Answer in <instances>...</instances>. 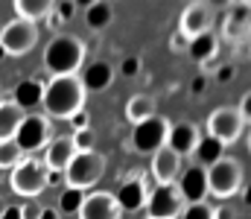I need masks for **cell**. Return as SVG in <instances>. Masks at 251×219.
<instances>
[{"label": "cell", "instance_id": "41", "mask_svg": "<svg viewBox=\"0 0 251 219\" xmlns=\"http://www.w3.org/2000/svg\"><path fill=\"white\" fill-rule=\"evenodd\" d=\"M249 108H251V94H246V97H243V105H240V114L249 117Z\"/></svg>", "mask_w": 251, "mask_h": 219}, {"label": "cell", "instance_id": "44", "mask_svg": "<svg viewBox=\"0 0 251 219\" xmlns=\"http://www.w3.org/2000/svg\"><path fill=\"white\" fill-rule=\"evenodd\" d=\"M0 59H3V50H0Z\"/></svg>", "mask_w": 251, "mask_h": 219}, {"label": "cell", "instance_id": "1", "mask_svg": "<svg viewBox=\"0 0 251 219\" xmlns=\"http://www.w3.org/2000/svg\"><path fill=\"white\" fill-rule=\"evenodd\" d=\"M41 105H44L47 117H56V120H70L76 111H82L85 88H82L79 76H53L44 85Z\"/></svg>", "mask_w": 251, "mask_h": 219}, {"label": "cell", "instance_id": "33", "mask_svg": "<svg viewBox=\"0 0 251 219\" xmlns=\"http://www.w3.org/2000/svg\"><path fill=\"white\" fill-rule=\"evenodd\" d=\"M120 73H123V76H128V79H134V76L140 73V56H128V59H123Z\"/></svg>", "mask_w": 251, "mask_h": 219}, {"label": "cell", "instance_id": "5", "mask_svg": "<svg viewBox=\"0 0 251 219\" xmlns=\"http://www.w3.org/2000/svg\"><path fill=\"white\" fill-rule=\"evenodd\" d=\"M246 126H249V117H243L237 105H219L207 114V135L222 146L237 144L246 135Z\"/></svg>", "mask_w": 251, "mask_h": 219}, {"label": "cell", "instance_id": "28", "mask_svg": "<svg viewBox=\"0 0 251 219\" xmlns=\"http://www.w3.org/2000/svg\"><path fill=\"white\" fill-rule=\"evenodd\" d=\"M222 38H225V41H234V44L246 41V38H249V24H234V21H225V24H222Z\"/></svg>", "mask_w": 251, "mask_h": 219}, {"label": "cell", "instance_id": "2", "mask_svg": "<svg viewBox=\"0 0 251 219\" xmlns=\"http://www.w3.org/2000/svg\"><path fill=\"white\" fill-rule=\"evenodd\" d=\"M85 41L76 35H53V41L44 47V71L53 76H76L85 65Z\"/></svg>", "mask_w": 251, "mask_h": 219}, {"label": "cell", "instance_id": "25", "mask_svg": "<svg viewBox=\"0 0 251 219\" xmlns=\"http://www.w3.org/2000/svg\"><path fill=\"white\" fill-rule=\"evenodd\" d=\"M222 149H225V146L219 144V141H213L210 135H201L193 152H196V158H199V164H201V167H210L213 161H219V158L225 155Z\"/></svg>", "mask_w": 251, "mask_h": 219}, {"label": "cell", "instance_id": "17", "mask_svg": "<svg viewBox=\"0 0 251 219\" xmlns=\"http://www.w3.org/2000/svg\"><path fill=\"white\" fill-rule=\"evenodd\" d=\"M181 172V158L170 149V146H161L155 155H152V178L158 184H173Z\"/></svg>", "mask_w": 251, "mask_h": 219}, {"label": "cell", "instance_id": "21", "mask_svg": "<svg viewBox=\"0 0 251 219\" xmlns=\"http://www.w3.org/2000/svg\"><path fill=\"white\" fill-rule=\"evenodd\" d=\"M24 120V111L12 102V99H0V144L3 141H15V132Z\"/></svg>", "mask_w": 251, "mask_h": 219}, {"label": "cell", "instance_id": "12", "mask_svg": "<svg viewBox=\"0 0 251 219\" xmlns=\"http://www.w3.org/2000/svg\"><path fill=\"white\" fill-rule=\"evenodd\" d=\"M213 24V9L204 3V0H193L184 6L181 12V21H178V32H184L187 38H196L201 32H207Z\"/></svg>", "mask_w": 251, "mask_h": 219}, {"label": "cell", "instance_id": "39", "mask_svg": "<svg viewBox=\"0 0 251 219\" xmlns=\"http://www.w3.org/2000/svg\"><path fill=\"white\" fill-rule=\"evenodd\" d=\"M0 219H24V214H21V208H18V205H9V208H6V214H3Z\"/></svg>", "mask_w": 251, "mask_h": 219}, {"label": "cell", "instance_id": "24", "mask_svg": "<svg viewBox=\"0 0 251 219\" xmlns=\"http://www.w3.org/2000/svg\"><path fill=\"white\" fill-rule=\"evenodd\" d=\"M53 6H56V0H15V12H18V18H24V21H38V18H47L50 12H53Z\"/></svg>", "mask_w": 251, "mask_h": 219}, {"label": "cell", "instance_id": "20", "mask_svg": "<svg viewBox=\"0 0 251 219\" xmlns=\"http://www.w3.org/2000/svg\"><path fill=\"white\" fill-rule=\"evenodd\" d=\"M44 85L47 82H41V79H24L18 88H15V105L26 114V111H32L35 105H41V97H44Z\"/></svg>", "mask_w": 251, "mask_h": 219}, {"label": "cell", "instance_id": "42", "mask_svg": "<svg viewBox=\"0 0 251 219\" xmlns=\"http://www.w3.org/2000/svg\"><path fill=\"white\" fill-rule=\"evenodd\" d=\"M97 0H73V6H82V9H88V6H94Z\"/></svg>", "mask_w": 251, "mask_h": 219}, {"label": "cell", "instance_id": "22", "mask_svg": "<svg viewBox=\"0 0 251 219\" xmlns=\"http://www.w3.org/2000/svg\"><path fill=\"white\" fill-rule=\"evenodd\" d=\"M111 21H114V6H111L108 0H97L94 6L85 9V24H88L91 32H102V29H108Z\"/></svg>", "mask_w": 251, "mask_h": 219}, {"label": "cell", "instance_id": "43", "mask_svg": "<svg viewBox=\"0 0 251 219\" xmlns=\"http://www.w3.org/2000/svg\"><path fill=\"white\" fill-rule=\"evenodd\" d=\"M6 208H9V202H6V199H3V196H0V217H3V214H6Z\"/></svg>", "mask_w": 251, "mask_h": 219}, {"label": "cell", "instance_id": "38", "mask_svg": "<svg viewBox=\"0 0 251 219\" xmlns=\"http://www.w3.org/2000/svg\"><path fill=\"white\" fill-rule=\"evenodd\" d=\"M35 219H62V214H59L56 208H41V211H38V217H35Z\"/></svg>", "mask_w": 251, "mask_h": 219}, {"label": "cell", "instance_id": "40", "mask_svg": "<svg viewBox=\"0 0 251 219\" xmlns=\"http://www.w3.org/2000/svg\"><path fill=\"white\" fill-rule=\"evenodd\" d=\"M204 3H207L210 9H228V6H231L234 0H204Z\"/></svg>", "mask_w": 251, "mask_h": 219}, {"label": "cell", "instance_id": "36", "mask_svg": "<svg viewBox=\"0 0 251 219\" xmlns=\"http://www.w3.org/2000/svg\"><path fill=\"white\" fill-rule=\"evenodd\" d=\"M190 91H193L196 97H201V94L207 91V76H204V73H199V76H196V79L190 82Z\"/></svg>", "mask_w": 251, "mask_h": 219}, {"label": "cell", "instance_id": "30", "mask_svg": "<svg viewBox=\"0 0 251 219\" xmlns=\"http://www.w3.org/2000/svg\"><path fill=\"white\" fill-rule=\"evenodd\" d=\"M181 219H213V205H207V202L187 205V208L181 211Z\"/></svg>", "mask_w": 251, "mask_h": 219}, {"label": "cell", "instance_id": "31", "mask_svg": "<svg viewBox=\"0 0 251 219\" xmlns=\"http://www.w3.org/2000/svg\"><path fill=\"white\" fill-rule=\"evenodd\" d=\"M73 12H76L73 0H56V6H53V15H56L62 24H67V21L73 18Z\"/></svg>", "mask_w": 251, "mask_h": 219}, {"label": "cell", "instance_id": "27", "mask_svg": "<svg viewBox=\"0 0 251 219\" xmlns=\"http://www.w3.org/2000/svg\"><path fill=\"white\" fill-rule=\"evenodd\" d=\"M85 193L82 190H73V187H64L62 196H59V214H76L79 205H82Z\"/></svg>", "mask_w": 251, "mask_h": 219}, {"label": "cell", "instance_id": "19", "mask_svg": "<svg viewBox=\"0 0 251 219\" xmlns=\"http://www.w3.org/2000/svg\"><path fill=\"white\" fill-rule=\"evenodd\" d=\"M187 56L193 59V62H199V65H204V62H213V59L219 56V35H216L213 29H207V32H201V35L190 38Z\"/></svg>", "mask_w": 251, "mask_h": 219}, {"label": "cell", "instance_id": "11", "mask_svg": "<svg viewBox=\"0 0 251 219\" xmlns=\"http://www.w3.org/2000/svg\"><path fill=\"white\" fill-rule=\"evenodd\" d=\"M76 214H79V219H123V211H120L114 193H105V190L85 196Z\"/></svg>", "mask_w": 251, "mask_h": 219}, {"label": "cell", "instance_id": "32", "mask_svg": "<svg viewBox=\"0 0 251 219\" xmlns=\"http://www.w3.org/2000/svg\"><path fill=\"white\" fill-rule=\"evenodd\" d=\"M67 123H70V129H73V132H82V129H91V114H88V111L82 108V111H76V114H73V117H70Z\"/></svg>", "mask_w": 251, "mask_h": 219}, {"label": "cell", "instance_id": "8", "mask_svg": "<svg viewBox=\"0 0 251 219\" xmlns=\"http://www.w3.org/2000/svg\"><path fill=\"white\" fill-rule=\"evenodd\" d=\"M167 135H170V120L161 114H152L140 123H134L131 129V146L140 155H155L161 146H167Z\"/></svg>", "mask_w": 251, "mask_h": 219}, {"label": "cell", "instance_id": "34", "mask_svg": "<svg viewBox=\"0 0 251 219\" xmlns=\"http://www.w3.org/2000/svg\"><path fill=\"white\" fill-rule=\"evenodd\" d=\"M187 44H190V38L184 35V32H173V38H170V50L173 53H187Z\"/></svg>", "mask_w": 251, "mask_h": 219}, {"label": "cell", "instance_id": "16", "mask_svg": "<svg viewBox=\"0 0 251 219\" xmlns=\"http://www.w3.org/2000/svg\"><path fill=\"white\" fill-rule=\"evenodd\" d=\"M114 65H108V62H102V59H97L94 65H88L82 76H79V82H82V88H85V94L91 91V94H102V91H108L111 88V82H114Z\"/></svg>", "mask_w": 251, "mask_h": 219}, {"label": "cell", "instance_id": "14", "mask_svg": "<svg viewBox=\"0 0 251 219\" xmlns=\"http://www.w3.org/2000/svg\"><path fill=\"white\" fill-rule=\"evenodd\" d=\"M181 181H178V193L187 205H196V202H204L207 199V170L201 164H193L184 172H178Z\"/></svg>", "mask_w": 251, "mask_h": 219}, {"label": "cell", "instance_id": "3", "mask_svg": "<svg viewBox=\"0 0 251 219\" xmlns=\"http://www.w3.org/2000/svg\"><path fill=\"white\" fill-rule=\"evenodd\" d=\"M105 167H108V161H105L102 152H97V149H91V152H76L62 175H64V181H67V187H73V190H88V187H94V184L105 175Z\"/></svg>", "mask_w": 251, "mask_h": 219}, {"label": "cell", "instance_id": "23", "mask_svg": "<svg viewBox=\"0 0 251 219\" xmlns=\"http://www.w3.org/2000/svg\"><path fill=\"white\" fill-rule=\"evenodd\" d=\"M155 111H158V102L152 94H134L126 102V120H131V123H140V120L152 117Z\"/></svg>", "mask_w": 251, "mask_h": 219}, {"label": "cell", "instance_id": "7", "mask_svg": "<svg viewBox=\"0 0 251 219\" xmlns=\"http://www.w3.org/2000/svg\"><path fill=\"white\" fill-rule=\"evenodd\" d=\"M38 35H41L38 24L24 21V18H15V21H9L0 29V50H3V56H15V59L18 56H26L38 44Z\"/></svg>", "mask_w": 251, "mask_h": 219}, {"label": "cell", "instance_id": "4", "mask_svg": "<svg viewBox=\"0 0 251 219\" xmlns=\"http://www.w3.org/2000/svg\"><path fill=\"white\" fill-rule=\"evenodd\" d=\"M204 170H207V193H213L216 199H231L234 193H240L246 172H243V164L237 158L222 155L219 161H213Z\"/></svg>", "mask_w": 251, "mask_h": 219}, {"label": "cell", "instance_id": "13", "mask_svg": "<svg viewBox=\"0 0 251 219\" xmlns=\"http://www.w3.org/2000/svg\"><path fill=\"white\" fill-rule=\"evenodd\" d=\"M146 196H149V178L146 175H140V172H134L128 181L120 184V190H117V205H120V211L126 214H134V211H140L143 205H146Z\"/></svg>", "mask_w": 251, "mask_h": 219}, {"label": "cell", "instance_id": "29", "mask_svg": "<svg viewBox=\"0 0 251 219\" xmlns=\"http://www.w3.org/2000/svg\"><path fill=\"white\" fill-rule=\"evenodd\" d=\"M70 141H73V149H76V152H91V149L97 146V135H94L91 129H82V132H73Z\"/></svg>", "mask_w": 251, "mask_h": 219}, {"label": "cell", "instance_id": "35", "mask_svg": "<svg viewBox=\"0 0 251 219\" xmlns=\"http://www.w3.org/2000/svg\"><path fill=\"white\" fill-rule=\"evenodd\" d=\"M213 73H216V82H219V85H225V82H231V79H234V65H219Z\"/></svg>", "mask_w": 251, "mask_h": 219}, {"label": "cell", "instance_id": "18", "mask_svg": "<svg viewBox=\"0 0 251 219\" xmlns=\"http://www.w3.org/2000/svg\"><path fill=\"white\" fill-rule=\"evenodd\" d=\"M199 138H201V132H199V126L196 123H176V126H170V135H167V146L178 155V158H184V155H193V149L199 144Z\"/></svg>", "mask_w": 251, "mask_h": 219}, {"label": "cell", "instance_id": "26", "mask_svg": "<svg viewBox=\"0 0 251 219\" xmlns=\"http://www.w3.org/2000/svg\"><path fill=\"white\" fill-rule=\"evenodd\" d=\"M21 158H24V152H21V146L15 144V141H3V144H0V170L18 167Z\"/></svg>", "mask_w": 251, "mask_h": 219}, {"label": "cell", "instance_id": "9", "mask_svg": "<svg viewBox=\"0 0 251 219\" xmlns=\"http://www.w3.org/2000/svg\"><path fill=\"white\" fill-rule=\"evenodd\" d=\"M50 138H53V126H50L47 114H24V120H21V126L15 132V144L21 146L24 155L26 152L32 155V152L44 149L50 144Z\"/></svg>", "mask_w": 251, "mask_h": 219}, {"label": "cell", "instance_id": "6", "mask_svg": "<svg viewBox=\"0 0 251 219\" xmlns=\"http://www.w3.org/2000/svg\"><path fill=\"white\" fill-rule=\"evenodd\" d=\"M47 167L41 164V158H21L18 167H12V190L24 199H35L47 190Z\"/></svg>", "mask_w": 251, "mask_h": 219}, {"label": "cell", "instance_id": "10", "mask_svg": "<svg viewBox=\"0 0 251 219\" xmlns=\"http://www.w3.org/2000/svg\"><path fill=\"white\" fill-rule=\"evenodd\" d=\"M143 208H146V219H176L184 211V199L176 184H155Z\"/></svg>", "mask_w": 251, "mask_h": 219}, {"label": "cell", "instance_id": "15", "mask_svg": "<svg viewBox=\"0 0 251 219\" xmlns=\"http://www.w3.org/2000/svg\"><path fill=\"white\" fill-rule=\"evenodd\" d=\"M73 155H76V149H73L70 135L50 138V144L44 146V158H41V164L47 167V172H64Z\"/></svg>", "mask_w": 251, "mask_h": 219}, {"label": "cell", "instance_id": "37", "mask_svg": "<svg viewBox=\"0 0 251 219\" xmlns=\"http://www.w3.org/2000/svg\"><path fill=\"white\" fill-rule=\"evenodd\" d=\"M213 219H237V211L231 205H219V208H213Z\"/></svg>", "mask_w": 251, "mask_h": 219}, {"label": "cell", "instance_id": "45", "mask_svg": "<svg viewBox=\"0 0 251 219\" xmlns=\"http://www.w3.org/2000/svg\"><path fill=\"white\" fill-rule=\"evenodd\" d=\"M108 3H111V0H108Z\"/></svg>", "mask_w": 251, "mask_h": 219}]
</instances>
